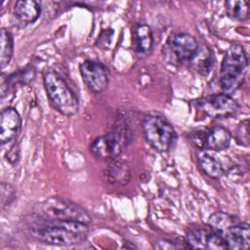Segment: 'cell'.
Returning <instances> with one entry per match:
<instances>
[{
  "label": "cell",
  "instance_id": "cell-1",
  "mask_svg": "<svg viewBox=\"0 0 250 250\" xmlns=\"http://www.w3.org/2000/svg\"><path fill=\"white\" fill-rule=\"evenodd\" d=\"M29 225L31 235L37 240L59 246H69L83 242L88 234V225L76 222L46 220L38 215Z\"/></svg>",
  "mask_w": 250,
  "mask_h": 250
},
{
  "label": "cell",
  "instance_id": "cell-2",
  "mask_svg": "<svg viewBox=\"0 0 250 250\" xmlns=\"http://www.w3.org/2000/svg\"><path fill=\"white\" fill-rule=\"evenodd\" d=\"M43 83L47 97L57 111L65 116L77 113L79 100L60 73L54 69L46 70L43 74Z\"/></svg>",
  "mask_w": 250,
  "mask_h": 250
},
{
  "label": "cell",
  "instance_id": "cell-3",
  "mask_svg": "<svg viewBox=\"0 0 250 250\" xmlns=\"http://www.w3.org/2000/svg\"><path fill=\"white\" fill-rule=\"evenodd\" d=\"M248 66V57L240 44L231 45L222 61L220 85L225 94L236 91L243 82Z\"/></svg>",
  "mask_w": 250,
  "mask_h": 250
},
{
  "label": "cell",
  "instance_id": "cell-4",
  "mask_svg": "<svg viewBox=\"0 0 250 250\" xmlns=\"http://www.w3.org/2000/svg\"><path fill=\"white\" fill-rule=\"evenodd\" d=\"M36 215L50 221L76 222L89 225L92 218L89 213L78 204L61 197H50L40 202L36 208Z\"/></svg>",
  "mask_w": 250,
  "mask_h": 250
},
{
  "label": "cell",
  "instance_id": "cell-5",
  "mask_svg": "<svg viewBox=\"0 0 250 250\" xmlns=\"http://www.w3.org/2000/svg\"><path fill=\"white\" fill-rule=\"evenodd\" d=\"M142 129L146 143L159 152L170 150L177 139L172 124L158 113L146 114L143 119Z\"/></svg>",
  "mask_w": 250,
  "mask_h": 250
},
{
  "label": "cell",
  "instance_id": "cell-6",
  "mask_svg": "<svg viewBox=\"0 0 250 250\" xmlns=\"http://www.w3.org/2000/svg\"><path fill=\"white\" fill-rule=\"evenodd\" d=\"M197 40L188 33L172 35L163 46V58L173 65L189 62L198 49Z\"/></svg>",
  "mask_w": 250,
  "mask_h": 250
},
{
  "label": "cell",
  "instance_id": "cell-7",
  "mask_svg": "<svg viewBox=\"0 0 250 250\" xmlns=\"http://www.w3.org/2000/svg\"><path fill=\"white\" fill-rule=\"evenodd\" d=\"M126 131H112L96 138L90 145L92 155L101 160L111 161L117 159L129 142Z\"/></svg>",
  "mask_w": 250,
  "mask_h": 250
},
{
  "label": "cell",
  "instance_id": "cell-8",
  "mask_svg": "<svg viewBox=\"0 0 250 250\" xmlns=\"http://www.w3.org/2000/svg\"><path fill=\"white\" fill-rule=\"evenodd\" d=\"M200 108L209 117H229L235 113L239 107L237 102L228 94H214L204 98L200 103Z\"/></svg>",
  "mask_w": 250,
  "mask_h": 250
},
{
  "label": "cell",
  "instance_id": "cell-9",
  "mask_svg": "<svg viewBox=\"0 0 250 250\" xmlns=\"http://www.w3.org/2000/svg\"><path fill=\"white\" fill-rule=\"evenodd\" d=\"M81 77L93 93L99 94L108 86V74L105 66L94 60H86L80 64Z\"/></svg>",
  "mask_w": 250,
  "mask_h": 250
},
{
  "label": "cell",
  "instance_id": "cell-10",
  "mask_svg": "<svg viewBox=\"0 0 250 250\" xmlns=\"http://www.w3.org/2000/svg\"><path fill=\"white\" fill-rule=\"evenodd\" d=\"M187 247L195 249H228L225 239L211 229L196 228L189 229L186 235Z\"/></svg>",
  "mask_w": 250,
  "mask_h": 250
},
{
  "label": "cell",
  "instance_id": "cell-11",
  "mask_svg": "<svg viewBox=\"0 0 250 250\" xmlns=\"http://www.w3.org/2000/svg\"><path fill=\"white\" fill-rule=\"evenodd\" d=\"M0 128L2 145L16 139L21 128V117L16 108L8 106L2 109L0 114Z\"/></svg>",
  "mask_w": 250,
  "mask_h": 250
},
{
  "label": "cell",
  "instance_id": "cell-12",
  "mask_svg": "<svg viewBox=\"0 0 250 250\" xmlns=\"http://www.w3.org/2000/svg\"><path fill=\"white\" fill-rule=\"evenodd\" d=\"M132 45L135 54L140 58L148 56L153 47V35L150 27L144 22H138L132 29Z\"/></svg>",
  "mask_w": 250,
  "mask_h": 250
},
{
  "label": "cell",
  "instance_id": "cell-13",
  "mask_svg": "<svg viewBox=\"0 0 250 250\" xmlns=\"http://www.w3.org/2000/svg\"><path fill=\"white\" fill-rule=\"evenodd\" d=\"M228 249H247L250 245V228L248 223H236L223 235Z\"/></svg>",
  "mask_w": 250,
  "mask_h": 250
},
{
  "label": "cell",
  "instance_id": "cell-14",
  "mask_svg": "<svg viewBox=\"0 0 250 250\" xmlns=\"http://www.w3.org/2000/svg\"><path fill=\"white\" fill-rule=\"evenodd\" d=\"M231 135L228 129L223 126H214L204 137L202 146L205 149L221 151L228 148L230 145Z\"/></svg>",
  "mask_w": 250,
  "mask_h": 250
},
{
  "label": "cell",
  "instance_id": "cell-15",
  "mask_svg": "<svg viewBox=\"0 0 250 250\" xmlns=\"http://www.w3.org/2000/svg\"><path fill=\"white\" fill-rule=\"evenodd\" d=\"M106 182L113 186H126L131 178L132 173L129 165L119 159L111 160L104 170Z\"/></svg>",
  "mask_w": 250,
  "mask_h": 250
},
{
  "label": "cell",
  "instance_id": "cell-16",
  "mask_svg": "<svg viewBox=\"0 0 250 250\" xmlns=\"http://www.w3.org/2000/svg\"><path fill=\"white\" fill-rule=\"evenodd\" d=\"M41 13V5L34 0H20L15 3L13 14L21 23H32L37 21Z\"/></svg>",
  "mask_w": 250,
  "mask_h": 250
},
{
  "label": "cell",
  "instance_id": "cell-17",
  "mask_svg": "<svg viewBox=\"0 0 250 250\" xmlns=\"http://www.w3.org/2000/svg\"><path fill=\"white\" fill-rule=\"evenodd\" d=\"M197 161L200 169L205 175L213 179H219L224 174V167L221 161L215 156L202 152L197 156Z\"/></svg>",
  "mask_w": 250,
  "mask_h": 250
},
{
  "label": "cell",
  "instance_id": "cell-18",
  "mask_svg": "<svg viewBox=\"0 0 250 250\" xmlns=\"http://www.w3.org/2000/svg\"><path fill=\"white\" fill-rule=\"evenodd\" d=\"M236 223H238L237 218L221 211L212 214L208 220V225L210 229L219 233L222 237L224 233Z\"/></svg>",
  "mask_w": 250,
  "mask_h": 250
},
{
  "label": "cell",
  "instance_id": "cell-19",
  "mask_svg": "<svg viewBox=\"0 0 250 250\" xmlns=\"http://www.w3.org/2000/svg\"><path fill=\"white\" fill-rule=\"evenodd\" d=\"M189 62L198 73L205 76L210 72L213 66L212 55L206 47L198 46L197 52Z\"/></svg>",
  "mask_w": 250,
  "mask_h": 250
},
{
  "label": "cell",
  "instance_id": "cell-20",
  "mask_svg": "<svg viewBox=\"0 0 250 250\" xmlns=\"http://www.w3.org/2000/svg\"><path fill=\"white\" fill-rule=\"evenodd\" d=\"M34 77L33 69H21L18 72L12 73L7 79H2L1 82V96L2 98L8 93V91L19 84H26Z\"/></svg>",
  "mask_w": 250,
  "mask_h": 250
},
{
  "label": "cell",
  "instance_id": "cell-21",
  "mask_svg": "<svg viewBox=\"0 0 250 250\" xmlns=\"http://www.w3.org/2000/svg\"><path fill=\"white\" fill-rule=\"evenodd\" d=\"M14 41L10 31L6 28H1L0 31V64L1 69L5 68L13 56Z\"/></svg>",
  "mask_w": 250,
  "mask_h": 250
},
{
  "label": "cell",
  "instance_id": "cell-22",
  "mask_svg": "<svg viewBox=\"0 0 250 250\" xmlns=\"http://www.w3.org/2000/svg\"><path fill=\"white\" fill-rule=\"evenodd\" d=\"M228 16L233 20L244 21L249 19V4L242 0H229L225 3Z\"/></svg>",
  "mask_w": 250,
  "mask_h": 250
},
{
  "label": "cell",
  "instance_id": "cell-23",
  "mask_svg": "<svg viewBox=\"0 0 250 250\" xmlns=\"http://www.w3.org/2000/svg\"><path fill=\"white\" fill-rule=\"evenodd\" d=\"M16 198L15 188L8 183H1L0 185V205L1 209L4 210L12 204Z\"/></svg>",
  "mask_w": 250,
  "mask_h": 250
},
{
  "label": "cell",
  "instance_id": "cell-24",
  "mask_svg": "<svg viewBox=\"0 0 250 250\" xmlns=\"http://www.w3.org/2000/svg\"><path fill=\"white\" fill-rule=\"evenodd\" d=\"M236 142L242 146H249V120L245 119L241 121L236 129Z\"/></svg>",
  "mask_w": 250,
  "mask_h": 250
},
{
  "label": "cell",
  "instance_id": "cell-25",
  "mask_svg": "<svg viewBox=\"0 0 250 250\" xmlns=\"http://www.w3.org/2000/svg\"><path fill=\"white\" fill-rule=\"evenodd\" d=\"M5 158L6 160L12 164V165H16L20 159V146L17 143H15L6 152L5 154Z\"/></svg>",
  "mask_w": 250,
  "mask_h": 250
},
{
  "label": "cell",
  "instance_id": "cell-26",
  "mask_svg": "<svg viewBox=\"0 0 250 250\" xmlns=\"http://www.w3.org/2000/svg\"><path fill=\"white\" fill-rule=\"evenodd\" d=\"M185 247L181 244H178L177 242H174L172 240H168V239H160L154 242L153 244V248L155 249H177V248H182Z\"/></svg>",
  "mask_w": 250,
  "mask_h": 250
}]
</instances>
